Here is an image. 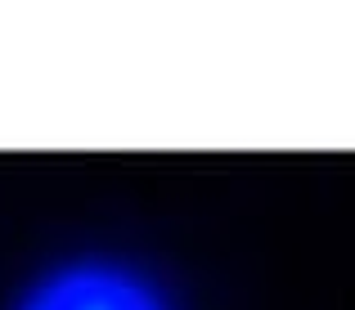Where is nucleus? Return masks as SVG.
<instances>
[{"label":"nucleus","mask_w":355,"mask_h":310,"mask_svg":"<svg viewBox=\"0 0 355 310\" xmlns=\"http://www.w3.org/2000/svg\"><path fill=\"white\" fill-rule=\"evenodd\" d=\"M27 310H162V306L144 284H135L121 270L81 266L72 275L54 279L45 293H36V302Z\"/></svg>","instance_id":"1"}]
</instances>
